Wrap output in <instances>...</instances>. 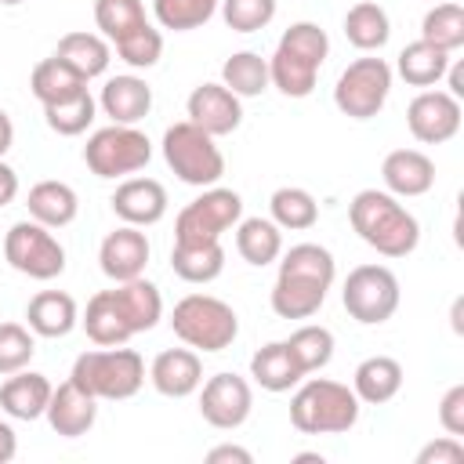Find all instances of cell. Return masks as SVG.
<instances>
[{"instance_id":"cell-44","label":"cell","mask_w":464,"mask_h":464,"mask_svg":"<svg viewBox=\"0 0 464 464\" xmlns=\"http://www.w3.org/2000/svg\"><path fill=\"white\" fill-rule=\"evenodd\" d=\"M36 355V337L22 323H0V373H18L33 362Z\"/></svg>"},{"instance_id":"cell-17","label":"cell","mask_w":464,"mask_h":464,"mask_svg":"<svg viewBox=\"0 0 464 464\" xmlns=\"http://www.w3.org/2000/svg\"><path fill=\"white\" fill-rule=\"evenodd\" d=\"M149 381L160 395L185 399L203 384V359L196 348H163L149 366Z\"/></svg>"},{"instance_id":"cell-49","label":"cell","mask_w":464,"mask_h":464,"mask_svg":"<svg viewBox=\"0 0 464 464\" xmlns=\"http://www.w3.org/2000/svg\"><path fill=\"white\" fill-rule=\"evenodd\" d=\"M14 196H18V170L0 160V207L14 203Z\"/></svg>"},{"instance_id":"cell-45","label":"cell","mask_w":464,"mask_h":464,"mask_svg":"<svg viewBox=\"0 0 464 464\" xmlns=\"http://www.w3.org/2000/svg\"><path fill=\"white\" fill-rule=\"evenodd\" d=\"M218 7L232 33H257L276 18V0H221Z\"/></svg>"},{"instance_id":"cell-19","label":"cell","mask_w":464,"mask_h":464,"mask_svg":"<svg viewBox=\"0 0 464 464\" xmlns=\"http://www.w3.org/2000/svg\"><path fill=\"white\" fill-rule=\"evenodd\" d=\"M47 424H51V431L54 435H62V439H80V435H87L91 428H94V420H98V399L94 395H87L83 388H76L72 381H65V384H58L54 392H51V402H47Z\"/></svg>"},{"instance_id":"cell-53","label":"cell","mask_w":464,"mask_h":464,"mask_svg":"<svg viewBox=\"0 0 464 464\" xmlns=\"http://www.w3.org/2000/svg\"><path fill=\"white\" fill-rule=\"evenodd\" d=\"M294 460H297V464H304V460H315V464H323V453H297Z\"/></svg>"},{"instance_id":"cell-30","label":"cell","mask_w":464,"mask_h":464,"mask_svg":"<svg viewBox=\"0 0 464 464\" xmlns=\"http://www.w3.org/2000/svg\"><path fill=\"white\" fill-rule=\"evenodd\" d=\"M170 268L185 283H214L225 272V246L218 243H174Z\"/></svg>"},{"instance_id":"cell-47","label":"cell","mask_w":464,"mask_h":464,"mask_svg":"<svg viewBox=\"0 0 464 464\" xmlns=\"http://www.w3.org/2000/svg\"><path fill=\"white\" fill-rule=\"evenodd\" d=\"M460 460H464V442L457 435H439L417 453V464H460Z\"/></svg>"},{"instance_id":"cell-13","label":"cell","mask_w":464,"mask_h":464,"mask_svg":"<svg viewBox=\"0 0 464 464\" xmlns=\"http://www.w3.org/2000/svg\"><path fill=\"white\" fill-rule=\"evenodd\" d=\"M460 98L450 91H420L406 109V127L420 145H442L460 130Z\"/></svg>"},{"instance_id":"cell-22","label":"cell","mask_w":464,"mask_h":464,"mask_svg":"<svg viewBox=\"0 0 464 464\" xmlns=\"http://www.w3.org/2000/svg\"><path fill=\"white\" fill-rule=\"evenodd\" d=\"M25 323L36 337H65L80 323V308L65 290H40L25 304Z\"/></svg>"},{"instance_id":"cell-28","label":"cell","mask_w":464,"mask_h":464,"mask_svg":"<svg viewBox=\"0 0 464 464\" xmlns=\"http://www.w3.org/2000/svg\"><path fill=\"white\" fill-rule=\"evenodd\" d=\"M29 91H33V98L40 105H54V102H69V98L83 94L87 91V80L69 62H62L58 54H51V58L36 62V69L29 76Z\"/></svg>"},{"instance_id":"cell-41","label":"cell","mask_w":464,"mask_h":464,"mask_svg":"<svg viewBox=\"0 0 464 464\" xmlns=\"http://www.w3.org/2000/svg\"><path fill=\"white\" fill-rule=\"evenodd\" d=\"M221 0H152V14L163 29H174V33H188V29H199L214 18Z\"/></svg>"},{"instance_id":"cell-1","label":"cell","mask_w":464,"mask_h":464,"mask_svg":"<svg viewBox=\"0 0 464 464\" xmlns=\"http://www.w3.org/2000/svg\"><path fill=\"white\" fill-rule=\"evenodd\" d=\"M337 265L334 254L319 243H297L286 254H279V272L272 283V312L279 319H312L330 286H334Z\"/></svg>"},{"instance_id":"cell-25","label":"cell","mask_w":464,"mask_h":464,"mask_svg":"<svg viewBox=\"0 0 464 464\" xmlns=\"http://www.w3.org/2000/svg\"><path fill=\"white\" fill-rule=\"evenodd\" d=\"M25 207H29V218H33V221H40V225H47V228H65V225H72L76 214H80V196H76L72 185L47 178V181H36V185L29 188Z\"/></svg>"},{"instance_id":"cell-54","label":"cell","mask_w":464,"mask_h":464,"mask_svg":"<svg viewBox=\"0 0 464 464\" xmlns=\"http://www.w3.org/2000/svg\"><path fill=\"white\" fill-rule=\"evenodd\" d=\"M0 4H7V7H14V4H22V0H0Z\"/></svg>"},{"instance_id":"cell-42","label":"cell","mask_w":464,"mask_h":464,"mask_svg":"<svg viewBox=\"0 0 464 464\" xmlns=\"http://www.w3.org/2000/svg\"><path fill=\"white\" fill-rule=\"evenodd\" d=\"M276 47H283V51H290V54L304 58L308 65L323 69L326 54H330V36H326V29H323V25H315V22H294V25L279 36V44H276Z\"/></svg>"},{"instance_id":"cell-12","label":"cell","mask_w":464,"mask_h":464,"mask_svg":"<svg viewBox=\"0 0 464 464\" xmlns=\"http://www.w3.org/2000/svg\"><path fill=\"white\" fill-rule=\"evenodd\" d=\"M254 410V388L246 377L239 373H214L199 384V413L210 428L218 431H232L239 424H246Z\"/></svg>"},{"instance_id":"cell-7","label":"cell","mask_w":464,"mask_h":464,"mask_svg":"<svg viewBox=\"0 0 464 464\" xmlns=\"http://www.w3.org/2000/svg\"><path fill=\"white\" fill-rule=\"evenodd\" d=\"M152 160V141L130 123H109L94 130L83 145V163L94 178H127L145 170Z\"/></svg>"},{"instance_id":"cell-24","label":"cell","mask_w":464,"mask_h":464,"mask_svg":"<svg viewBox=\"0 0 464 464\" xmlns=\"http://www.w3.org/2000/svg\"><path fill=\"white\" fill-rule=\"evenodd\" d=\"M112 301H116L120 315L127 319L130 334H145V330H152V326L163 319V297H160V286L149 283L145 276L127 279V283H116V286H112Z\"/></svg>"},{"instance_id":"cell-11","label":"cell","mask_w":464,"mask_h":464,"mask_svg":"<svg viewBox=\"0 0 464 464\" xmlns=\"http://www.w3.org/2000/svg\"><path fill=\"white\" fill-rule=\"evenodd\" d=\"M344 312L362 326H381L399 308V279L388 265H359L341 286Z\"/></svg>"},{"instance_id":"cell-35","label":"cell","mask_w":464,"mask_h":464,"mask_svg":"<svg viewBox=\"0 0 464 464\" xmlns=\"http://www.w3.org/2000/svg\"><path fill=\"white\" fill-rule=\"evenodd\" d=\"M268 210H272V221H276L279 228H286V232H304V228H312V225L319 221V203H315V196H312L308 188H301V185H283V188H276L272 199H268Z\"/></svg>"},{"instance_id":"cell-18","label":"cell","mask_w":464,"mask_h":464,"mask_svg":"<svg viewBox=\"0 0 464 464\" xmlns=\"http://www.w3.org/2000/svg\"><path fill=\"white\" fill-rule=\"evenodd\" d=\"M381 181H384V192H392L399 199H413V196L431 192L435 163L420 149H395L381 163Z\"/></svg>"},{"instance_id":"cell-38","label":"cell","mask_w":464,"mask_h":464,"mask_svg":"<svg viewBox=\"0 0 464 464\" xmlns=\"http://www.w3.org/2000/svg\"><path fill=\"white\" fill-rule=\"evenodd\" d=\"M286 348H290V355H294V362L301 366V373L308 377V373H315V370H323V366H330V359H334V334L326 330V326H315V323H308V326H297L290 337H286Z\"/></svg>"},{"instance_id":"cell-43","label":"cell","mask_w":464,"mask_h":464,"mask_svg":"<svg viewBox=\"0 0 464 464\" xmlns=\"http://www.w3.org/2000/svg\"><path fill=\"white\" fill-rule=\"evenodd\" d=\"M112 47H116V54H120L130 69H152V65L163 58V33L145 22L141 29H134V33L123 36V40H116Z\"/></svg>"},{"instance_id":"cell-46","label":"cell","mask_w":464,"mask_h":464,"mask_svg":"<svg viewBox=\"0 0 464 464\" xmlns=\"http://www.w3.org/2000/svg\"><path fill=\"white\" fill-rule=\"evenodd\" d=\"M439 424L446 435H464V384L446 388V395L439 399Z\"/></svg>"},{"instance_id":"cell-51","label":"cell","mask_w":464,"mask_h":464,"mask_svg":"<svg viewBox=\"0 0 464 464\" xmlns=\"http://www.w3.org/2000/svg\"><path fill=\"white\" fill-rule=\"evenodd\" d=\"M442 80H450V94H453V98H464V65H460V62H457V65L450 62V69H446Z\"/></svg>"},{"instance_id":"cell-21","label":"cell","mask_w":464,"mask_h":464,"mask_svg":"<svg viewBox=\"0 0 464 464\" xmlns=\"http://www.w3.org/2000/svg\"><path fill=\"white\" fill-rule=\"evenodd\" d=\"M102 112L112 120V123H138L149 116L152 109V87L134 76V72H123V76H109L105 87H102V98H98Z\"/></svg>"},{"instance_id":"cell-48","label":"cell","mask_w":464,"mask_h":464,"mask_svg":"<svg viewBox=\"0 0 464 464\" xmlns=\"http://www.w3.org/2000/svg\"><path fill=\"white\" fill-rule=\"evenodd\" d=\"M207 464H254V453L232 442H221L214 450H207Z\"/></svg>"},{"instance_id":"cell-6","label":"cell","mask_w":464,"mask_h":464,"mask_svg":"<svg viewBox=\"0 0 464 464\" xmlns=\"http://www.w3.org/2000/svg\"><path fill=\"white\" fill-rule=\"evenodd\" d=\"M163 160L167 167L178 174V181L185 185H196V188H210L221 181L225 174V156L221 149L214 145V138L196 127L192 120H181V123H170L163 130Z\"/></svg>"},{"instance_id":"cell-15","label":"cell","mask_w":464,"mask_h":464,"mask_svg":"<svg viewBox=\"0 0 464 464\" xmlns=\"http://www.w3.org/2000/svg\"><path fill=\"white\" fill-rule=\"evenodd\" d=\"M188 120L203 127L210 138H225L243 123V105L225 83H199L188 94Z\"/></svg>"},{"instance_id":"cell-31","label":"cell","mask_w":464,"mask_h":464,"mask_svg":"<svg viewBox=\"0 0 464 464\" xmlns=\"http://www.w3.org/2000/svg\"><path fill=\"white\" fill-rule=\"evenodd\" d=\"M80 323H83L87 337H91L98 348L127 344V341L134 337V334H130V326H127V319L120 315L116 301H112V290H98V294L87 301V308H83Z\"/></svg>"},{"instance_id":"cell-37","label":"cell","mask_w":464,"mask_h":464,"mask_svg":"<svg viewBox=\"0 0 464 464\" xmlns=\"http://www.w3.org/2000/svg\"><path fill=\"white\" fill-rule=\"evenodd\" d=\"M315 76H319L315 65H308L304 58H297L283 47H276L268 58V83L279 87L286 98H308L315 91Z\"/></svg>"},{"instance_id":"cell-50","label":"cell","mask_w":464,"mask_h":464,"mask_svg":"<svg viewBox=\"0 0 464 464\" xmlns=\"http://www.w3.org/2000/svg\"><path fill=\"white\" fill-rule=\"evenodd\" d=\"M18 453V435L11 428V420H0V464H11Z\"/></svg>"},{"instance_id":"cell-5","label":"cell","mask_w":464,"mask_h":464,"mask_svg":"<svg viewBox=\"0 0 464 464\" xmlns=\"http://www.w3.org/2000/svg\"><path fill=\"white\" fill-rule=\"evenodd\" d=\"M170 330L196 352H225L239 337V315L214 294H185L170 312Z\"/></svg>"},{"instance_id":"cell-52","label":"cell","mask_w":464,"mask_h":464,"mask_svg":"<svg viewBox=\"0 0 464 464\" xmlns=\"http://www.w3.org/2000/svg\"><path fill=\"white\" fill-rule=\"evenodd\" d=\"M11 145H14V123H11V116L0 109V160L7 156Z\"/></svg>"},{"instance_id":"cell-29","label":"cell","mask_w":464,"mask_h":464,"mask_svg":"<svg viewBox=\"0 0 464 464\" xmlns=\"http://www.w3.org/2000/svg\"><path fill=\"white\" fill-rule=\"evenodd\" d=\"M236 250L246 265L265 268L283 254V228L272 218H239L236 225Z\"/></svg>"},{"instance_id":"cell-14","label":"cell","mask_w":464,"mask_h":464,"mask_svg":"<svg viewBox=\"0 0 464 464\" xmlns=\"http://www.w3.org/2000/svg\"><path fill=\"white\" fill-rule=\"evenodd\" d=\"M149 236L138 228V225H120L112 228L102 246H98V265L102 272L112 279V283H127V279H138L145 276V265H149Z\"/></svg>"},{"instance_id":"cell-34","label":"cell","mask_w":464,"mask_h":464,"mask_svg":"<svg viewBox=\"0 0 464 464\" xmlns=\"http://www.w3.org/2000/svg\"><path fill=\"white\" fill-rule=\"evenodd\" d=\"M221 83L236 94V98H257L265 94L268 83V58H261L257 51H236L225 58L221 65Z\"/></svg>"},{"instance_id":"cell-23","label":"cell","mask_w":464,"mask_h":464,"mask_svg":"<svg viewBox=\"0 0 464 464\" xmlns=\"http://www.w3.org/2000/svg\"><path fill=\"white\" fill-rule=\"evenodd\" d=\"M352 392L366 406H384L402 392V362L392 355H370L352 373Z\"/></svg>"},{"instance_id":"cell-33","label":"cell","mask_w":464,"mask_h":464,"mask_svg":"<svg viewBox=\"0 0 464 464\" xmlns=\"http://www.w3.org/2000/svg\"><path fill=\"white\" fill-rule=\"evenodd\" d=\"M344 36L352 47L359 51H381L392 36V22H388V11L373 0H359L348 7L344 14Z\"/></svg>"},{"instance_id":"cell-9","label":"cell","mask_w":464,"mask_h":464,"mask_svg":"<svg viewBox=\"0 0 464 464\" xmlns=\"http://www.w3.org/2000/svg\"><path fill=\"white\" fill-rule=\"evenodd\" d=\"M4 257L14 272L29 276V279H58L65 272V246L54 239V228L25 218L14 221L4 236Z\"/></svg>"},{"instance_id":"cell-3","label":"cell","mask_w":464,"mask_h":464,"mask_svg":"<svg viewBox=\"0 0 464 464\" xmlns=\"http://www.w3.org/2000/svg\"><path fill=\"white\" fill-rule=\"evenodd\" d=\"M362 402L355 392L330 377H308L290 399V424L301 435H344L355 428Z\"/></svg>"},{"instance_id":"cell-39","label":"cell","mask_w":464,"mask_h":464,"mask_svg":"<svg viewBox=\"0 0 464 464\" xmlns=\"http://www.w3.org/2000/svg\"><path fill=\"white\" fill-rule=\"evenodd\" d=\"M145 22L149 18H145V4L141 0H94V25L109 44L130 36Z\"/></svg>"},{"instance_id":"cell-36","label":"cell","mask_w":464,"mask_h":464,"mask_svg":"<svg viewBox=\"0 0 464 464\" xmlns=\"http://www.w3.org/2000/svg\"><path fill=\"white\" fill-rule=\"evenodd\" d=\"M420 40L442 51H457L464 47V7L453 0H442L435 7H428V14L420 18Z\"/></svg>"},{"instance_id":"cell-8","label":"cell","mask_w":464,"mask_h":464,"mask_svg":"<svg viewBox=\"0 0 464 464\" xmlns=\"http://www.w3.org/2000/svg\"><path fill=\"white\" fill-rule=\"evenodd\" d=\"M243 218V196L221 185L203 188L192 203L181 207L174 221V243H218Z\"/></svg>"},{"instance_id":"cell-40","label":"cell","mask_w":464,"mask_h":464,"mask_svg":"<svg viewBox=\"0 0 464 464\" xmlns=\"http://www.w3.org/2000/svg\"><path fill=\"white\" fill-rule=\"evenodd\" d=\"M94 112H98V102L91 98V91L69 98V102H54V105H44V120L54 134L62 138H76L83 134L91 123H94Z\"/></svg>"},{"instance_id":"cell-32","label":"cell","mask_w":464,"mask_h":464,"mask_svg":"<svg viewBox=\"0 0 464 464\" xmlns=\"http://www.w3.org/2000/svg\"><path fill=\"white\" fill-rule=\"evenodd\" d=\"M395 69H399V76H402L410 87H435V83L446 76V69H450V51L431 47V44H424V40H413V44H406V47L399 51Z\"/></svg>"},{"instance_id":"cell-4","label":"cell","mask_w":464,"mask_h":464,"mask_svg":"<svg viewBox=\"0 0 464 464\" xmlns=\"http://www.w3.org/2000/svg\"><path fill=\"white\" fill-rule=\"evenodd\" d=\"M69 381L76 388H83L87 395H94L98 402H120L141 392L145 384V359L134 348L112 344V348H94L76 355Z\"/></svg>"},{"instance_id":"cell-20","label":"cell","mask_w":464,"mask_h":464,"mask_svg":"<svg viewBox=\"0 0 464 464\" xmlns=\"http://www.w3.org/2000/svg\"><path fill=\"white\" fill-rule=\"evenodd\" d=\"M51 392H54V384L44 373L25 366L18 373H7V381L0 384V410L14 420H40L47 413Z\"/></svg>"},{"instance_id":"cell-16","label":"cell","mask_w":464,"mask_h":464,"mask_svg":"<svg viewBox=\"0 0 464 464\" xmlns=\"http://www.w3.org/2000/svg\"><path fill=\"white\" fill-rule=\"evenodd\" d=\"M112 214L123 221V225H138V228H149L156 221H163L167 214V188L156 181V178H127L116 185L112 192Z\"/></svg>"},{"instance_id":"cell-2","label":"cell","mask_w":464,"mask_h":464,"mask_svg":"<svg viewBox=\"0 0 464 464\" xmlns=\"http://www.w3.org/2000/svg\"><path fill=\"white\" fill-rule=\"evenodd\" d=\"M348 221L355 236L381 257H406L420 243V221L384 188H362L348 203Z\"/></svg>"},{"instance_id":"cell-27","label":"cell","mask_w":464,"mask_h":464,"mask_svg":"<svg viewBox=\"0 0 464 464\" xmlns=\"http://www.w3.org/2000/svg\"><path fill=\"white\" fill-rule=\"evenodd\" d=\"M250 377L254 384H261L265 392H290L304 381L301 366L294 362L286 341H268L265 348H257L250 355Z\"/></svg>"},{"instance_id":"cell-26","label":"cell","mask_w":464,"mask_h":464,"mask_svg":"<svg viewBox=\"0 0 464 464\" xmlns=\"http://www.w3.org/2000/svg\"><path fill=\"white\" fill-rule=\"evenodd\" d=\"M54 54H58L62 62H69V65L91 83L94 76H105V69H109V62H112V44H109L102 33H83V29H76V33H65V36L58 40Z\"/></svg>"},{"instance_id":"cell-10","label":"cell","mask_w":464,"mask_h":464,"mask_svg":"<svg viewBox=\"0 0 464 464\" xmlns=\"http://www.w3.org/2000/svg\"><path fill=\"white\" fill-rule=\"evenodd\" d=\"M392 94V65L384 58H355L334 83V105L352 120H373Z\"/></svg>"}]
</instances>
